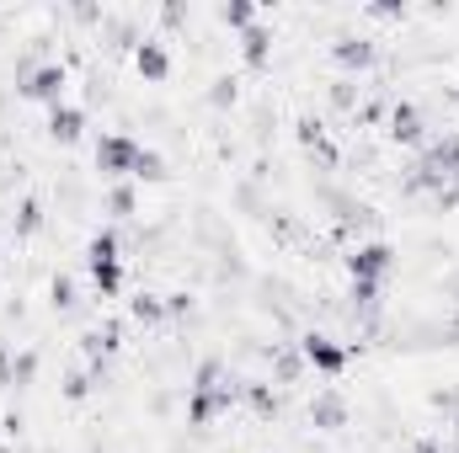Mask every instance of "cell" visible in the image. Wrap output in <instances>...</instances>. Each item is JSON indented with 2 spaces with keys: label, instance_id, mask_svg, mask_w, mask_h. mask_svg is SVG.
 <instances>
[{
  "label": "cell",
  "instance_id": "obj_25",
  "mask_svg": "<svg viewBox=\"0 0 459 453\" xmlns=\"http://www.w3.org/2000/svg\"><path fill=\"white\" fill-rule=\"evenodd\" d=\"M455 438H459V422H455Z\"/></svg>",
  "mask_w": 459,
  "mask_h": 453
},
{
  "label": "cell",
  "instance_id": "obj_2",
  "mask_svg": "<svg viewBox=\"0 0 459 453\" xmlns=\"http://www.w3.org/2000/svg\"><path fill=\"white\" fill-rule=\"evenodd\" d=\"M406 187H411V192H433V198L455 192L459 187V139H438V144H428L422 160L411 166Z\"/></svg>",
  "mask_w": 459,
  "mask_h": 453
},
{
  "label": "cell",
  "instance_id": "obj_5",
  "mask_svg": "<svg viewBox=\"0 0 459 453\" xmlns=\"http://www.w3.org/2000/svg\"><path fill=\"white\" fill-rule=\"evenodd\" d=\"M299 363L316 368L321 379H337V373H347V363H352V346L337 337H326V331H305L299 337Z\"/></svg>",
  "mask_w": 459,
  "mask_h": 453
},
{
  "label": "cell",
  "instance_id": "obj_4",
  "mask_svg": "<svg viewBox=\"0 0 459 453\" xmlns=\"http://www.w3.org/2000/svg\"><path fill=\"white\" fill-rule=\"evenodd\" d=\"M342 261H347V278H352V283L379 288V283L395 272V245H390V240H363V245L347 251Z\"/></svg>",
  "mask_w": 459,
  "mask_h": 453
},
{
  "label": "cell",
  "instance_id": "obj_21",
  "mask_svg": "<svg viewBox=\"0 0 459 453\" xmlns=\"http://www.w3.org/2000/svg\"><path fill=\"white\" fill-rule=\"evenodd\" d=\"M209 102H214V107H225V102H235V81H214V91H209Z\"/></svg>",
  "mask_w": 459,
  "mask_h": 453
},
{
  "label": "cell",
  "instance_id": "obj_16",
  "mask_svg": "<svg viewBox=\"0 0 459 453\" xmlns=\"http://www.w3.org/2000/svg\"><path fill=\"white\" fill-rule=\"evenodd\" d=\"M220 21L235 27V32H246V27H256V5L251 0H230V5H220Z\"/></svg>",
  "mask_w": 459,
  "mask_h": 453
},
{
  "label": "cell",
  "instance_id": "obj_7",
  "mask_svg": "<svg viewBox=\"0 0 459 453\" xmlns=\"http://www.w3.org/2000/svg\"><path fill=\"white\" fill-rule=\"evenodd\" d=\"M65 86H70V70L65 64H32V70H22V97L27 102L59 107L65 102Z\"/></svg>",
  "mask_w": 459,
  "mask_h": 453
},
{
  "label": "cell",
  "instance_id": "obj_8",
  "mask_svg": "<svg viewBox=\"0 0 459 453\" xmlns=\"http://www.w3.org/2000/svg\"><path fill=\"white\" fill-rule=\"evenodd\" d=\"M134 70H139V81L160 86V81L171 75V48H166L160 38H139V43H134Z\"/></svg>",
  "mask_w": 459,
  "mask_h": 453
},
{
  "label": "cell",
  "instance_id": "obj_1",
  "mask_svg": "<svg viewBox=\"0 0 459 453\" xmlns=\"http://www.w3.org/2000/svg\"><path fill=\"white\" fill-rule=\"evenodd\" d=\"M235 395H240V384L225 373L220 357L198 363V373H193V384H187V427H214L230 406H235Z\"/></svg>",
  "mask_w": 459,
  "mask_h": 453
},
{
  "label": "cell",
  "instance_id": "obj_9",
  "mask_svg": "<svg viewBox=\"0 0 459 453\" xmlns=\"http://www.w3.org/2000/svg\"><path fill=\"white\" fill-rule=\"evenodd\" d=\"M81 133H86V113H81L75 102L48 107V139H54V144H75Z\"/></svg>",
  "mask_w": 459,
  "mask_h": 453
},
{
  "label": "cell",
  "instance_id": "obj_19",
  "mask_svg": "<svg viewBox=\"0 0 459 453\" xmlns=\"http://www.w3.org/2000/svg\"><path fill=\"white\" fill-rule=\"evenodd\" d=\"M32 373H38V357H32V352H22V357L11 363V384H27Z\"/></svg>",
  "mask_w": 459,
  "mask_h": 453
},
{
  "label": "cell",
  "instance_id": "obj_13",
  "mask_svg": "<svg viewBox=\"0 0 459 453\" xmlns=\"http://www.w3.org/2000/svg\"><path fill=\"white\" fill-rule=\"evenodd\" d=\"M240 59H246V64H251V70H262V64H267V59H273V32H267V27H262V21H256V27H246V32H240Z\"/></svg>",
  "mask_w": 459,
  "mask_h": 453
},
{
  "label": "cell",
  "instance_id": "obj_3",
  "mask_svg": "<svg viewBox=\"0 0 459 453\" xmlns=\"http://www.w3.org/2000/svg\"><path fill=\"white\" fill-rule=\"evenodd\" d=\"M86 272H91V283H97L102 299H117L123 294V251H117L113 229H97L86 240Z\"/></svg>",
  "mask_w": 459,
  "mask_h": 453
},
{
  "label": "cell",
  "instance_id": "obj_20",
  "mask_svg": "<svg viewBox=\"0 0 459 453\" xmlns=\"http://www.w3.org/2000/svg\"><path fill=\"white\" fill-rule=\"evenodd\" d=\"M65 395H70V400H86V395H91V379H86V373H70Z\"/></svg>",
  "mask_w": 459,
  "mask_h": 453
},
{
  "label": "cell",
  "instance_id": "obj_10",
  "mask_svg": "<svg viewBox=\"0 0 459 453\" xmlns=\"http://www.w3.org/2000/svg\"><path fill=\"white\" fill-rule=\"evenodd\" d=\"M332 59H337L342 70H368V64L379 59V48H374L368 38H352V32H347V38H337V43H332Z\"/></svg>",
  "mask_w": 459,
  "mask_h": 453
},
{
  "label": "cell",
  "instance_id": "obj_12",
  "mask_svg": "<svg viewBox=\"0 0 459 453\" xmlns=\"http://www.w3.org/2000/svg\"><path fill=\"white\" fill-rule=\"evenodd\" d=\"M310 422H316L321 432H337V427L347 422V400L337 395V389H321V395L310 400Z\"/></svg>",
  "mask_w": 459,
  "mask_h": 453
},
{
  "label": "cell",
  "instance_id": "obj_17",
  "mask_svg": "<svg viewBox=\"0 0 459 453\" xmlns=\"http://www.w3.org/2000/svg\"><path fill=\"white\" fill-rule=\"evenodd\" d=\"M134 182H166V160H160V150H139Z\"/></svg>",
  "mask_w": 459,
  "mask_h": 453
},
{
  "label": "cell",
  "instance_id": "obj_18",
  "mask_svg": "<svg viewBox=\"0 0 459 453\" xmlns=\"http://www.w3.org/2000/svg\"><path fill=\"white\" fill-rule=\"evenodd\" d=\"M48 299H54V310H70V304H75V283H70L65 272H54V283H48Z\"/></svg>",
  "mask_w": 459,
  "mask_h": 453
},
{
  "label": "cell",
  "instance_id": "obj_24",
  "mask_svg": "<svg viewBox=\"0 0 459 453\" xmlns=\"http://www.w3.org/2000/svg\"><path fill=\"white\" fill-rule=\"evenodd\" d=\"M411 453H449V449H444V443H433V438H422V443H417Z\"/></svg>",
  "mask_w": 459,
  "mask_h": 453
},
{
  "label": "cell",
  "instance_id": "obj_22",
  "mask_svg": "<svg viewBox=\"0 0 459 453\" xmlns=\"http://www.w3.org/2000/svg\"><path fill=\"white\" fill-rule=\"evenodd\" d=\"M113 214H134V187H117L113 192Z\"/></svg>",
  "mask_w": 459,
  "mask_h": 453
},
{
  "label": "cell",
  "instance_id": "obj_6",
  "mask_svg": "<svg viewBox=\"0 0 459 453\" xmlns=\"http://www.w3.org/2000/svg\"><path fill=\"white\" fill-rule=\"evenodd\" d=\"M139 150H144V144H139L134 133H102L91 155H97V171H102V176L123 182V176H134V166H139Z\"/></svg>",
  "mask_w": 459,
  "mask_h": 453
},
{
  "label": "cell",
  "instance_id": "obj_23",
  "mask_svg": "<svg viewBox=\"0 0 459 453\" xmlns=\"http://www.w3.org/2000/svg\"><path fill=\"white\" fill-rule=\"evenodd\" d=\"M187 310H193L187 294H166V315H187Z\"/></svg>",
  "mask_w": 459,
  "mask_h": 453
},
{
  "label": "cell",
  "instance_id": "obj_11",
  "mask_svg": "<svg viewBox=\"0 0 459 453\" xmlns=\"http://www.w3.org/2000/svg\"><path fill=\"white\" fill-rule=\"evenodd\" d=\"M422 133H428V123H422V113L411 102H395L390 107V139L395 144H422Z\"/></svg>",
  "mask_w": 459,
  "mask_h": 453
},
{
  "label": "cell",
  "instance_id": "obj_15",
  "mask_svg": "<svg viewBox=\"0 0 459 453\" xmlns=\"http://www.w3.org/2000/svg\"><path fill=\"white\" fill-rule=\"evenodd\" d=\"M240 395L251 400V411H256V416H278V395H273V389H267L262 379H251V384H240Z\"/></svg>",
  "mask_w": 459,
  "mask_h": 453
},
{
  "label": "cell",
  "instance_id": "obj_14",
  "mask_svg": "<svg viewBox=\"0 0 459 453\" xmlns=\"http://www.w3.org/2000/svg\"><path fill=\"white\" fill-rule=\"evenodd\" d=\"M128 315H134L139 326H155V321H166V299H160V294H134V299H128Z\"/></svg>",
  "mask_w": 459,
  "mask_h": 453
}]
</instances>
